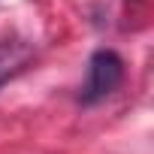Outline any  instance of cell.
Instances as JSON below:
<instances>
[{
    "label": "cell",
    "instance_id": "2",
    "mask_svg": "<svg viewBox=\"0 0 154 154\" xmlns=\"http://www.w3.org/2000/svg\"><path fill=\"white\" fill-rule=\"evenodd\" d=\"M33 57V48L21 39H0V85L18 75Z\"/></svg>",
    "mask_w": 154,
    "mask_h": 154
},
{
    "label": "cell",
    "instance_id": "1",
    "mask_svg": "<svg viewBox=\"0 0 154 154\" xmlns=\"http://www.w3.org/2000/svg\"><path fill=\"white\" fill-rule=\"evenodd\" d=\"M121 79H124V60H121L115 51L100 48V51H94L91 60H88V79H85V85H82L79 100H82L85 106H91V103L109 97V94L121 85Z\"/></svg>",
    "mask_w": 154,
    "mask_h": 154
}]
</instances>
